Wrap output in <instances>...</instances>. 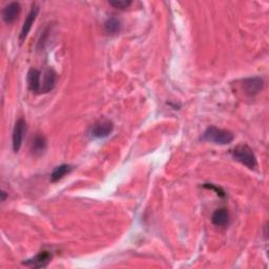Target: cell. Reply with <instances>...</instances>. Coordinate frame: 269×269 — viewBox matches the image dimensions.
I'll list each match as a JSON object with an SVG mask.
<instances>
[{"label":"cell","instance_id":"5b68a950","mask_svg":"<svg viewBox=\"0 0 269 269\" xmlns=\"http://www.w3.org/2000/svg\"><path fill=\"white\" fill-rule=\"evenodd\" d=\"M114 123L111 120H102L97 122L91 128V135L98 139H102V138L109 137L114 130Z\"/></svg>","mask_w":269,"mask_h":269},{"label":"cell","instance_id":"9c48e42d","mask_svg":"<svg viewBox=\"0 0 269 269\" xmlns=\"http://www.w3.org/2000/svg\"><path fill=\"white\" fill-rule=\"evenodd\" d=\"M57 83V74L56 72L49 68L45 71L43 75V79L41 81V94H48L54 90Z\"/></svg>","mask_w":269,"mask_h":269},{"label":"cell","instance_id":"5bb4252c","mask_svg":"<svg viewBox=\"0 0 269 269\" xmlns=\"http://www.w3.org/2000/svg\"><path fill=\"white\" fill-rule=\"evenodd\" d=\"M121 28H122L121 21L116 17H112L110 19H107L104 25L105 32L110 35L118 34L121 30Z\"/></svg>","mask_w":269,"mask_h":269},{"label":"cell","instance_id":"e0dca14e","mask_svg":"<svg viewBox=\"0 0 269 269\" xmlns=\"http://www.w3.org/2000/svg\"><path fill=\"white\" fill-rule=\"evenodd\" d=\"M1 197H2V201H4V200H5V197H6V193H5V191H2V193H1Z\"/></svg>","mask_w":269,"mask_h":269},{"label":"cell","instance_id":"7a4b0ae2","mask_svg":"<svg viewBox=\"0 0 269 269\" xmlns=\"http://www.w3.org/2000/svg\"><path fill=\"white\" fill-rule=\"evenodd\" d=\"M232 155L238 162H240L246 167H248L249 170H255L258 166L257 157L248 145H238L237 148H235L232 150Z\"/></svg>","mask_w":269,"mask_h":269},{"label":"cell","instance_id":"ba28073f","mask_svg":"<svg viewBox=\"0 0 269 269\" xmlns=\"http://www.w3.org/2000/svg\"><path fill=\"white\" fill-rule=\"evenodd\" d=\"M28 86L34 94H41V74L34 67L28 73Z\"/></svg>","mask_w":269,"mask_h":269},{"label":"cell","instance_id":"4fadbf2b","mask_svg":"<svg viewBox=\"0 0 269 269\" xmlns=\"http://www.w3.org/2000/svg\"><path fill=\"white\" fill-rule=\"evenodd\" d=\"M73 170H74V167L70 164H61V165L55 167V170L53 171V173L51 175V181L53 183L60 181L61 179L64 178L67 174H70Z\"/></svg>","mask_w":269,"mask_h":269},{"label":"cell","instance_id":"3957f363","mask_svg":"<svg viewBox=\"0 0 269 269\" xmlns=\"http://www.w3.org/2000/svg\"><path fill=\"white\" fill-rule=\"evenodd\" d=\"M27 133V122L25 119H18L15 123V126L13 129L12 142H13V150L15 152H18L21 149L22 142H24V138Z\"/></svg>","mask_w":269,"mask_h":269},{"label":"cell","instance_id":"8fae6325","mask_svg":"<svg viewBox=\"0 0 269 269\" xmlns=\"http://www.w3.org/2000/svg\"><path fill=\"white\" fill-rule=\"evenodd\" d=\"M47 147L48 141L45 139V137L42 134H36L33 138L32 144H30V151H32L34 156L39 157L47 150Z\"/></svg>","mask_w":269,"mask_h":269},{"label":"cell","instance_id":"277c9868","mask_svg":"<svg viewBox=\"0 0 269 269\" xmlns=\"http://www.w3.org/2000/svg\"><path fill=\"white\" fill-rule=\"evenodd\" d=\"M264 87V81L260 77H250L242 80V90L247 96H256Z\"/></svg>","mask_w":269,"mask_h":269},{"label":"cell","instance_id":"8992f818","mask_svg":"<svg viewBox=\"0 0 269 269\" xmlns=\"http://www.w3.org/2000/svg\"><path fill=\"white\" fill-rule=\"evenodd\" d=\"M38 13H39V6H38L37 4H34L32 6V9H30V13L28 14V17L25 21L24 26H22V29H21V32H20V35H19V40H20L21 43L25 41L28 34L30 33V29H32L34 21L36 20V18L38 16Z\"/></svg>","mask_w":269,"mask_h":269},{"label":"cell","instance_id":"7c38bea8","mask_svg":"<svg viewBox=\"0 0 269 269\" xmlns=\"http://www.w3.org/2000/svg\"><path fill=\"white\" fill-rule=\"evenodd\" d=\"M211 221L218 227H225L229 223V212L226 209H219L212 213Z\"/></svg>","mask_w":269,"mask_h":269},{"label":"cell","instance_id":"2e32d148","mask_svg":"<svg viewBox=\"0 0 269 269\" xmlns=\"http://www.w3.org/2000/svg\"><path fill=\"white\" fill-rule=\"evenodd\" d=\"M205 188H209V189H212V190H216V193L218 196L224 198L225 197V191L223 190L221 187H218L216 185H213V184H204L203 185Z\"/></svg>","mask_w":269,"mask_h":269},{"label":"cell","instance_id":"9a60e30c","mask_svg":"<svg viewBox=\"0 0 269 269\" xmlns=\"http://www.w3.org/2000/svg\"><path fill=\"white\" fill-rule=\"evenodd\" d=\"M133 2L129 1V0H120V1H111L110 4L114 6L115 9H119V10H124L127 9V7L132 4Z\"/></svg>","mask_w":269,"mask_h":269},{"label":"cell","instance_id":"6da1fadb","mask_svg":"<svg viewBox=\"0 0 269 269\" xmlns=\"http://www.w3.org/2000/svg\"><path fill=\"white\" fill-rule=\"evenodd\" d=\"M234 139L235 136L232 132H229L227 129L218 128L216 126H209L202 135V140L220 145H226L232 143Z\"/></svg>","mask_w":269,"mask_h":269},{"label":"cell","instance_id":"30bf717a","mask_svg":"<svg viewBox=\"0 0 269 269\" xmlns=\"http://www.w3.org/2000/svg\"><path fill=\"white\" fill-rule=\"evenodd\" d=\"M21 12V6L19 2H11L2 11V18L5 24H13V22L16 20L19 16Z\"/></svg>","mask_w":269,"mask_h":269},{"label":"cell","instance_id":"52a82bcc","mask_svg":"<svg viewBox=\"0 0 269 269\" xmlns=\"http://www.w3.org/2000/svg\"><path fill=\"white\" fill-rule=\"evenodd\" d=\"M51 259H52V255L49 251H40L34 258L27 260L26 262H24L22 264L28 267L43 268L51 262Z\"/></svg>","mask_w":269,"mask_h":269}]
</instances>
